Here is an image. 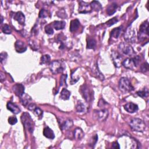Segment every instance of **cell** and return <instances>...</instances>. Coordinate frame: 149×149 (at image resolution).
<instances>
[{
    "label": "cell",
    "instance_id": "cell-17",
    "mask_svg": "<svg viewBox=\"0 0 149 149\" xmlns=\"http://www.w3.org/2000/svg\"><path fill=\"white\" fill-rule=\"evenodd\" d=\"M7 108L8 110H9L14 114H17L19 113H20L21 111V109L19 108V107L17 105H16L15 104H14L11 101H8L7 103Z\"/></svg>",
    "mask_w": 149,
    "mask_h": 149
},
{
    "label": "cell",
    "instance_id": "cell-18",
    "mask_svg": "<svg viewBox=\"0 0 149 149\" xmlns=\"http://www.w3.org/2000/svg\"><path fill=\"white\" fill-rule=\"evenodd\" d=\"M73 126V121L70 119H66L62 121H61L60 123V128L62 130H66L70 129Z\"/></svg>",
    "mask_w": 149,
    "mask_h": 149
},
{
    "label": "cell",
    "instance_id": "cell-37",
    "mask_svg": "<svg viewBox=\"0 0 149 149\" xmlns=\"http://www.w3.org/2000/svg\"><path fill=\"white\" fill-rule=\"evenodd\" d=\"M48 11L46 10L45 9H42L39 12V17L45 18L48 16Z\"/></svg>",
    "mask_w": 149,
    "mask_h": 149
},
{
    "label": "cell",
    "instance_id": "cell-43",
    "mask_svg": "<svg viewBox=\"0 0 149 149\" xmlns=\"http://www.w3.org/2000/svg\"><path fill=\"white\" fill-rule=\"evenodd\" d=\"M57 13H58V14H60V15H57V16H58V17H61V18H66V17H67L66 14V12H65V11L63 10V9L60 10L59 11H58V12H57Z\"/></svg>",
    "mask_w": 149,
    "mask_h": 149
},
{
    "label": "cell",
    "instance_id": "cell-15",
    "mask_svg": "<svg viewBox=\"0 0 149 149\" xmlns=\"http://www.w3.org/2000/svg\"><path fill=\"white\" fill-rule=\"evenodd\" d=\"M15 48L17 52L23 53L27 50V47L21 40H17L15 43Z\"/></svg>",
    "mask_w": 149,
    "mask_h": 149
},
{
    "label": "cell",
    "instance_id": "cell-20",
    "mask_svg": "<svg viewBox=\"0 0 149 149\" xmlns=\"http://www.w3.org/2000/svg\"><path fill=\"white\" fill-rule=\"evenodd\" d=\"M20 98H21V102L22 104L25 107H27L30 104L32 103V99L31 97L28 94H26V93H24L23 95Z\"/></svg>",
    "mask_w": 149,
    "mask_h": 149
},
{
    "label": "cell",
    "instance_id": "cell-19",
    "mask_svg": "<svg viewBox=\"0 0 149 149\" xmlns=\"http://www.w3.org/2000/svg\"><path fill=\"white\" fill-rule=\"evenodd\" d=\"M14 19L19 23L23 25L25 22V16L22 12H17L14 15Z\"/></svg>",
    "mask_w": 149,
    "mask_h": 149
},
{
    "label": "cell",
    "instance_id": "cell-12",
    "mask_svg": "<svg viewBox=\"0 0 149 149\" xmlns=\"http://www.w3.org/2000/svg\"><path fill=\"white\" fill-rule=\"evenodd\" d=\"M91 11V8L90 4L87 3L80 1H79V12L81 13H87L90 12Z\"/></svg>",
    "mask_w": 149,
    "mask_h": 149
},
{
    "label": "cell",
    "instance_id": "cell-45",
    "mask_svg": "<svg viewBox=\"0 0 149 149\" xmlns=\"http://www.w3.org/2000/svg\"><path fill=\"white\" fill-rule=\"evenodd\" d=\"M112 147L114 148H120V145L118 142H114L112 144Z\"/></svg>",
    "mask_w": 149,
    "mask_h": 149
},
{
    "label": "cell",
    "instance_id": "cell-29",
    "mask_svg": "<svg viewBox=\"0 0 149 149\" xmlns=\"http://www.w3.org/2000/svg\"><path fill=\"white\" fill-rule=\"evenodd\" d=\"M90 6L91 8V9H94L95 11L98 12L99 11H100L102 8V6L101 5V4L97 1H93L90 4Z\"/></svg>",
    "mask_w": 149,
    "mask_h": 149
},
{
    "label": "cell",
    "instance_id": "cell-25",
    "mask_svg": "<svg viewBox=\"0 0 149 149\" xmlns=\"http://www.w3.org/2000/svg\"><path fill=\"white\" fill-rule=\"evenodd\" d=\"M80 26V22L78 19H76L72 20L70 22V31L71 32H73L77 31L79 27Z\"/></svg>",
    "mask_w": 149,
    "mask_h": 149
},
{
    "label": "cell",
    "instance_id": "cell-16",
    "mask_svg": "<svg viewBox=\"0 0 149 149\" xmlns=\"http://www.w3.org/2000/svg\"><path fill=\"white\" fill-rule=\"evenodd\" d=\"M125 109L129 113H135L138 111L139 107L138 105L133 103H128L124 105Z\"/></svg>",
    "mask_w": 149,
    "mask_h": 149
},
{
    "label": "cell",
    "instance_id": "cell-4",
    "mask_svg": "<svg viewBox=\"0 0 149 149\" xmlns=\"http://www.w3.org/2000/svg\"><path fill=\"white\" fill-rule=\"evenodd\" d=\"M140 57L139 56H136L134 58H129L125 60L122 62V65L129 69H134L137 67L139 64Z\"/></svg>",
    "mask_w": 149,
    "mask_h": 149
},
{
    "label": "cell",
    "instance_id": "cell-38",
    "mask_svg": "<svg viewBox=\"0 0 149 149\" xmlns=\"http://www.w3.org/2000/svg\"><path fill=\"white\" fill-rule=\"evenodd\" d=\"M95 70H94L95 71V73H96V75L97 76V77H98L99 79H100L101 80H104V76H103V74L99 71V69H98V67H97V66H96V67H95Z\"/></svg>",
    "mask_w": 149,
    "mask_h": 149
},
{
    "label": "cell",
    "instance_id": "cell-5",
    "mask_svg": "<svg viewBox=\"0 0 149 149\" xmlns=\"http://www.w3.org/2000/svg\"><path fill=\"white\" fill-rule=\"evenodd\" d=\"M50 69L53 74H57L64 72L65 66L63 62L60 61H54L50 64Z\"/></svg>",
    "mask_w": 149,
    "mask_h": 149
},
{
    "label": "cell",
    "instance_id": "cell-40",
    "mask_svg": "<svg viewBox=\"0 0 149 149\" xmlns=\"http://www.w3.org/2000/svg\"><path fill=\"white\" fill-rule=\"evenodd\" d=\"M8 57V55L7 52H3L0 54V58H1V63L3 64L4 62L6 61Z\"/></svg>",
    "mask_w": 149,
    "mask_h": 149
},
{
    "label": "cell",
    "instance_id": "cell-26",
    "mask_svg": "<svg viewBox=\"0 0 149 149\" xmlns=\"http://www.w3.org/2000/svg\"><path fill=\"white\" fill-rule=\"evenodd\" d=\"M76 109L78 113H85V112H86L87 111V108L85 104L82 101H78L76 106Z\"/></svg>",
    "mask_w": 149,
    "mask_h": 149
},
{
    "label": "cell",
    "instance_id": "cell-23",
    "mask_svg": "<svg viewBox=\"0 0 149 149\" xmlns=\"http://www.w3.org/2000/svg\"><path fill=\"white\" fill-rule=\"evenodd\" d=\"M118 8V5L117 3H113L109 5L107 8V13L109 16H111L112 15H113L117 11Z\"/></svg>",
    "mask_w": 149,
    "mask_h": 149
},
{
    "label": "cell",
    "instance_id": "cell-7",
    "mask_svg": "<svg viewBox=\"0 0 149 149\" xmlns=\"http://www.w3.org/2000/svg\"><path fill=\"white\" fill-rule=\"evenodd\" d=\"M122 140H123V142L125 143V146L123 147L125 148H138L139 147L138 146V143L136 139L129 137L128 136H123L121 138Z\"/></svg>",
    "mask_w": 149,
    "mask_h": 149
},
{
    "label": "cell",
    "instance_id": "cell-36",
    "mask_svg": "<svg viewBox=\"0 0 149 149\" xmlns=\"http://www.w3.org/2000/svg\"><path fill=\"white\" fill-rule=\"evenodd\" d=\"M118 22V20L117 19V17H113V19H111L109 20L108 21H107L106 22V25L109 27V26H111L112 25H114Z\"/></svg>",
    "mask_w": 149,
    "mask_h": 149
},
{
    "label": "cell",
    "instance_id": "cell-27",
    "mask_svg": "<svg viewBox=\"0 0 149 149\" xmlns=\"http://www.w3.org/2000/svg\"><path fill=\"white\" fill-rule=\"evenodd\" d=\"M66 25V22L64 21H55L53 23V26L55 28V30H62L64 29Z\"/></svg>",
    "mask_w": 149,
    "mask_h": 149
},
{
    "label": "cell",
    "instance_id": "cell-30",
    "mask_svg": "<svg viewBox=\"0 0 149 149\" xmlns=\"http://www.w3.org/2000/svg\"><path fill=\"white\" fill-rule=\"evenodd\" d=\"M96 46V41L95 39L90 38L89 37L87 40V48L93 49L95 48Z\"/></svg>",
    "mask_w": 149,
    "mask_h": 149
},
{
    "label": "cell",
    "instance_id": "cell-34",
    "mask_svg": "<svg viewBox=\"0 0 149 149\" xmlns=\"http://www.w3.org/2000/svg\"><path fill=\"white\" fill-rule=\"evenodd\" d=\"M66 79H67V74H62L60 79V86H65L67 87L66 84Z\"/></svg>",
    "mask_w": 149,
    "mask_h": 149
},
{
    "label": "cell",
    "instance_id": "cell-8",
    "mask_svg": "<svg viewBox=\"0 0 149 149\" xmlns=\"http://www.w3.org/2000/svg\"><path fill=\"white\" fill-rule=\"evenodd\" d=\"M118 48L121 52L125 55H132L135 53L133 48L126 42L120 43L118 46Z\"/></svg>",
    "mask_w": 149,
    "mask_h": 149
},
{
    "label": "cell",
    "instance_id": "cell-39",
    "mask_svg": "<svg viewBox=\"0 0 149 149\" xmlns=\"http://www.w3.org/2000/svg\"><path fill=\"white\" fill-rule=\"evenodd\" d=\"M17 119L16 117L15 116L9 117L8 118V123L11 125H13L16 124L17 123Z\"/></svg>",
    "mask_w": 149,
    "mask_h": 149
},
{
    "label": "cell",
    "instance_id": "cell-3",
    "mask_svg": "<svg viewBox=\"0 0 149 149\" xmlns=\"http://www.w3.org/2000/svg\"><path fill=\"white\" fill-rule=\"evenodd\" d=\"M119 89L124 93L130 92L134 90V87L131 84V82L128 78L125 77L120 79L119 82Z\"/></svg>",
    "mask_w": 149,
    "mask_h": 149
},
{
    "label": "cell",
    "instance_id": "cell-44",
    "mask_svg": "<svg viewBox=\"0 0 149 149\" xmlns=\"http://www.w3.org/2000/svg\"><path fill=\"white\" fill-rule=\"evenodd\" d=\"M98 140V136L97 135H96L94 137H93V139H92V142L91 143V144L93 146V147H94V146L95 145V144L96 143V142H97Z\"/></svg>",
    "mask_w": 149,
    "mask_h": 149
},
{
    "label": "cell",
    "instance_id": "cell-24",
    "mask_svg": "<svg viewBox=\"0 0 149 149\" xmlns=\"http://www.w3.org/2000/svg\"><path fill=\"white\" fill-rule=\"evenodd\" d=\"M122 30H123L122 26L115 28L112 30V31L111 32V36L114 37V38H115V39H118L119 36H120L121 32H122Z\"/></svg>",
    "mask_w": 149,
    "mask_h": 149
},
{
    "label": "cell",
    "instance_id": "cell-47",
    "mask_svg": "<svg viewBox=\"0 0 149 149\" xmlns=\"http://www.w3.org/2000/svg\"><path fill=\"white\" fill-rule=\"evenodd\" d=\"M3 16H1V23H3Z\"/></svg>",
    "mask_w": 149,
    "mask_h": 149
},
{
    "label": "cell",
    "instance_id": "cell-13",
    "mask_svg": "<svg viewBox=\"0 0 149 149\" xmlns=\"http://www.w3.org/2000/svg\"><path fill=\"white\" fill-rule=\"evenodd\" d=\"M81 94L83 97L85 99L86 101H90L92 97V95L90 93L88 87L86 85H83L81 87Z\"/></svg>",
    "mask_w": 149,
    "mask_h": 149
},
{
    "label": "cell",
    "instance_id": "cell-33",
    "mask_svg": "<svg viewBox=\"0 0 149 149\" xmlns=\"http://www.w3.org/2000/svg\"><path fill=\"white\" fill-rule=\"evenodd\" d=\"M50 61V56L49 55H44L41 58V64H48Z\"/></svg>",
    "mask_w": 149,
    "mask_h": 149
},
{
    "label": "cell",
    "instance_id": "cell-1",
    "mask_svg": "<svg viewBox=\"0 0 149 149\" xmlns=\"http://www.w3.org/2000/svg\"><path fill=\"white\" fill-rule=\"evenodd\" d=\"M129 125L134 131L142 132L146 129V125L144 122L139 118H133L129 122Z\"/></svg>",
    "mask_w": 149,
    "mask_h": 149
},
{
    "label": "cell",
    "instance_id": "cell-21",
    "mask_svg": "<svg viewBox=\"0 0 149 149\" xmlns=\"http://www.w3.org/2000/svg\"><path fill=\"white\" fill-rule=\"evenodd\" d=\"M43 135L46 138L50 139H53L55 138L53 130L48 126L44 128V129H43Z\"/></svg>",
    "mask_w": 149,
    "mask_h": 149
},
{
    "label": "cell",
    "instance_id": "cell-35",
    "mask_svg": "<svg viewBox=\"0 0 149 149\" xmlns=\"http://www.w3.org/2000/svg\"><path fill=\"white\" fill-rule=\"evenodd\" d=\"M2 31L4 33L7 34H9L12 33V29L11 27L7 24H5L3 28H2Z\"/></svg>",
    "mask_w": 149,
    "mask_h": 149
},
{
    "label": "cell",
    "instance_id": "cell-41",
    "mask_svg": "<svg viewBox=\"0 0 149 149\" xmlns=\"http://www.w3.org/2000/svg\"><path fill=\"white\" fill-rule=\"evenodd\" d=\"M45 31L48 34H52L54 33V30L51 25H48L46 26Z\"/></svg>",
    "mask_w": 149,
    "mask_h": 149
},
{
    "label": "cell",
    "instance_id": "cell-32",
    "mask_svg": "<svg viewBox=\"0 0 149 149\" xmlns=\"http://www.w3.org/2000/svg\"><path fill=\"white\" fill-rule=\"evenodd\" d=\"M137 95L140 96V97H142L143 99L148 97V90L146 88H144L143 90L139 91L137 92Z\"/></svg>",
    "mask_w": 149,
    "mask_h": 149
},
{
    "label": "cell",
    "instance_id": "cell-6",
    "mask_svg": "<svg viewBox=\"0 0 149 149\" xmlns=\"http://www.w3.org/2000/svg\"><path fill=\"white\" fill-rule=\"evenodd\" d=\"M148 37V23L147 21L143 22L140 26L138 38L140 41H143Z\"/></svg>",
    "mask_w": 149,
    "mask_h": 149
},
{
    "label": "cell",
    "instance_id": "cell-11",
    "mask_svg": "<svg viewBox=\"0 0 149 149\" xmlns=\"http://www.w3.org/2000/svg\"><path fill=\"white\" fill-rule=\"evenodd\" d=\"M12 90L15 94L19 97H21L25 93V87L22 84H15L12 87Z\"/></svg>",
    "mask_w": 149,
    "mask_h": 149
},
{
    "label": "cell",
    "instance_id": "cell-9",
    "mask_svg": "<svg viewBox=\"0 0 149 149\" xmlns=\"http://www.w3.org/2000/svg\"><path fill=\"white\" fill-rule=\"evenodd\" d=\"M124 39L126 43H135L136 34L135 30L132 28H128L124 34Z\"/></svg>",
    "mask_w": 149,
    "mask_h": 149
},
{
    "label": "cell",
    "instance_id": "cell-22",
    "mask_svg": "<svg viewBox=\"0 0 149 149\" xmlns=\"http://www.w3.org/2000/svg\"><path fill=\"white\" fill-rule=\"evenodd\" d=\"M85 135V134L83 131V130L79 128H77L74 130L73 131V136L74 139L77 140L82 139Z\"/></svg>",
    "mask_w": 149,
    "mask_h": 149
},
{
    "label": "cell",
    "instance_id": "cell-2",
    "mask_svg": "<svg viewBox=\"0 0 149 149\" xmlns=\"http://www.w3.org/2000/svg\"><path fill=\"white\" fill-rule=\"evenodd\" d=\"M21 118L25 128L30 133H33L34 127V123L30 114L28 113H24L21 115Z\"/></svg>",
    "mask_w": 149,
    "mask_h": 149
},
{
    "label": "cell",
    "instance_id": "cell-14",
    "mask_svg": "<svg viewBox=\"0 0 149 149\" xmlns=\"http://www.w3.org/2000/svg\"><path fill=\"white\" fill-rule=\"evenodd\" d=\"M95 114L97 119L101 121H103L106 119L108 115V111L106 109H102L100 110H96Z\"/></svg>",
    "mask_w": 149,
    "mask_h": 149
},
{
    "label": "cell",
    "instance_id": "cell-28",
    "mask_svg": "<svg viewBox=\"0 0 149 149\" xmlns=\"http://www.w3.org/2000/svg\"><path fill=\"white\" fill-rule=\"evenodd\" d=\"M70 96V92L65 88L62 89L60 94V98L64 100H69Z\"/></svg>",
    "mask_w": 149,
    "mask_h": 149
},
{
    "label": "cell",
    "instance_id": "cell-10",
    "mask_svg": "<svg viewBox=\"0 0 149 149\" xmlns=\"http://www.w3.org/2000/svg\"><path fill=\"white\" fill-rule=\"evenodd\" d=\"M111 58L113 61L114 65L117 68H119L122 64V55L118 52L113 51L111 54Z\"/></svg>",
    "mask_w": 149,
    "mask_h": 149
},
{
    "label": "cell",
    "instance_id": "cell-31",
    "mask_svg": "<svg viewBox=\"0 0 149 149\" xmlns=\"http://www.w3.org/2000/svg\"><path fill=\"white\" fill-rule=\"evenodd\" d=\"M34 114L37 117H38L39 119L42 118L43 117V112L41 108H40L38 107H36V108L33 111Z\"/></svg>",
    "mask_w": 149,
    "mask_h": 149
},
{
    "label": "cell",
    "instance_id": "cell-46",
    "mask_svg": "<svg viewBox=\"0 0 149 149\" xmlns=\"http://www.w3.org/2000/svg\"><path fill=\"white\" fill-rule=\"evenodd\" d=\"M107 103L105 102L103 99H101L99 103V106L100 107H104V105H107Z\"/></svg>",
    "mask_w": 149,
    "mask_h": 149
},
{
    "label": "cell",
    "instance_id": "cell-42",
    "mask_svg": "<svg viewBox=\"0 0 149 149\" xmlns=\"http://www.w3.org/2000/svg\"><path fill=\"white\" fill-rule=\"evenodd\" d=\"M140 69L141 71L143 73L147 72L148 70V64L147 62L143 64L140 66Z\"/></svg>",
    "mask_w": 149,
    "mask_h": 149
}]
</instances>
